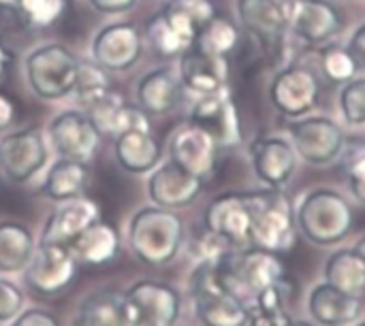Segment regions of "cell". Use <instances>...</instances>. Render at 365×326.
Masks as SVG:
<instances>
[{"label": "cell", "instance_id": "obj_4", "mask_svg": "<svg viewBox=\"0 0 365 326\" xmlns=\"http://www.w3.org/2000/svg\"><path fill=\"white\" fill-rule=\"evenodd\" d=\"M190 297L195 316L203 326H248L250 307L231 295L216 269V261H199L190 273Z\"/></svg>", "mask_w": 365, "mask_h": 326}, {"label": "cell", "instance_id": "obj_14", "mask_svg": "<svg viewBox=\"0 0 365 326\" xmlns=\"http://www.w3.org/2000/svg\"><path fill=\"white\" fill-rule=\"evenodd\" d=\"M188 122L203 128L218 143V147H237L244 139L240 113L227 88L216 94L199 96L192 105Z\"/></svg>", "mask_w": 365, "mask_h": 326}, {"label": "cell", "instance_id": "obj_31", "mask_svg": "<svg viewBox=\"0 0 365 326\" xmlns=\"http://www.w3.org/2000/svg\"><path fill=\"white\" fill-rule=\"evenodd\" d=\"M240 41V32L235 28L233 21H229L227 17H214L212 21H207V26L199 32L195 47L203 49L205 53L212 56H220L227 58Z\"/></svg>", "mask_w": 365, "mask_h": 326}, {"label": "cell", "instance_id": "obj_28", "mask_svg": "<svg viewBox=\"0 0 365 326\" xmlns=\"http://www.w3.org/2000/svg\"><path fill=\"white\" fill-rule=\"evenodd\" d=\"M36 243L32 231L15 220L0 222V273H24L34 256Z\"/></svg>", "mask_w": 365, "mask_h": 326}, {"label": "cell", "instance_id": "obj_15", "mask_svg": "<svg viewBox=\"0 0 365 326\" xmlns=\"http://www.w3.org/2000/svg\"><path fill=\"white\" fill-rule=\"evenodd\" d=\"M218 143L197 124H180L169 135V156L188 173L207 182L216 171Z\"/></svg>", "mask_w": 365, "mask_h": 326}, {"label": "cell", "instance_id": "obj_39", "mask_svg": "<svg viewBox=\"0 0 365 326\" xmlns=\"http://www.w3.org/2000/svg\"><path fill=\"white\" fill-rule=\"evenodd\" d=\"M293 322L291 314L287 310L278 312H250L248 326H289Z\"/></svg>", "mask_w": 365, "mask_h": 326}, {"label": "cell", "instance_id": "obj_2", "mask_svg": "<svg viewBox=\"0 0 365 326\" xmlns=\"http://www.w3.org/2000/svg\"><path fill=\"white\" fill-rule=\"evenodd\" d=\"M297 231L317 248L340 246L353 228V209L346 196L331 188H314L295 209Z\"/></svg>", "mask_w": 365, "mask_h": 326}, {"label": "cell", "instance_id": "obj_43", "mask_svg": "<svg viewBox=\"0 0 365 326\" xmlns=\"http://www.w3.org/2000/svg\"><path fill=\"white\" fill-rule=\"evenodd\" d=\"M9 60H11V53H9L4 41L0 38V79H2V75H4V70H6V66H9Z\"/></svg>", "mask_w": 365, "mask_h": 326}, {"label": "cell", "instance_id": "obj_9", "mask_svg": "<svg viewBox=\"0 0 365 326\" xmlns=\"http://www.w3.org/2000/svg\"><path fill=\"white\" fill-rule=\"evenodd\" d=\"M297 0H237L242 26L272 53L284 51Z\"/></svg>", "mask_w": 365, "mask_h": 326}, {"label": "cell", "instance_id": "obj_35", "mask_svg": "<svg viewBox=\"0 0 365 326\" xmlns=\"http://www.w3.org/2000/svg\"><path fill=\"white\" fill-rule=\"evenodd\" d=\"M107 90H111V83L105 75V68H101L96 62H79V77H77V85L75 92L79 102L86 105L92 98L105 94Z\"/></svg>", "mask_w": 365, "mask_h": 326}, {"label": "cell", "instance_id": "obj_6", "mask_svg": "<svg viewBox=\"0 0 365 326\" xmlns=\"http://www.w3.org/2000/svg\"><path fill=\"white\" fill-rule=\"evenodd\" d=\"M126 326H175L182 314V295L175 286L139 280L122 293Z\"/></svg>", "mask_w": 365, "mask_h": 326}, {"label": "cell", "instance_id": "obj_21", "mask_svg": "<svg viewBox=\"0 0 365 326\" xmlns=\"http://www.w3.org/2000/svg\"><path fill=\"white\" fill-rule=\"evenodd\" d=\"M229 60L205 53L199 47H190L180 56V81L182 88L197 96L216 94L227 88Z\"/></svg>", "mask_w": 365, "mask_h": 326}, {"label": "cell", "instance_id": "obj_23", "mask_svg": "<svg viewBox=\"0 0 365 326\" xmlns=\"http://www.w3.org/2000/svg\"><path fill=\"white\" fill-rule=\"evenodd\" d=\"M101 216L98 203L83 196L71 199L60 203V207L49 216L41 239L43 241H58V243H71L73 239H77L88 226H92Z\"/></svg>", "mask_w": 365, "mask_h": 326}, {"label": "cell", "instance_id": "obj_45", "mask_svg": "<svg viewBox=\"0 0 365 326\" xmlns=\"http://www.w3.org/2000/svg\"><path fill=\"white\" fill-rule=\"evenodd\" d=\"M289 326H310V325H308V322H295V320H293Z\"/></svg>", "mask_w": 365, "mask_h": 326}, {"label": "cell", "instance_id": "obj_7", "mask_svg": "<svg viewBox=\"0 0 365 326\" xmlns=\"http://www.w3.org/2000/svg\"><path fill=\"white\" fill-rule=\"evenodd\" d=\"M81 263L71 246L58 241H38L30 265L24 271L26 284L41 297H60L68 293L79 278Z\"/></svg>", "mask_w": 365, "mask_h": 326}, {"label": "cell", "instance_id": "obj_32", "mask_svg": "<svg viewBox=\"0 0 365 326\" xmlns=\"http://www.w3.org/2000/svg\"><path fill=\"white\" fill-rule=\"evenodd\" d=\"M319 64H321V73L334 83H346L359 73L349 47L338 43H327L321 49Z\"/></svg>", "mask_w": 365, "mask_h": 326}, {"label": "cell", "instance_id": "obj_20", "mask_svg": "<svg viewBox=\"0 0 365 326\" xmlns=\"http://www.w3.org/2000/svg\"><path fill=\"white\" fill-rule=\"evenodd\" d=\"M342 30L340 11L327 0H297L291 32L306 45H325Z\"/></svg>", "mask_w": 365, "mask_h": 326}, {"label": "cell", "instance_id": "obj_12", "mask_svg": "<svg viewBox=\"0 0 365 326\" xmlns=\"http://www.w3.org/2000/svg\"><path fill=\"white\" fill-rule=\"evenodd\" d=\"M317 75L304 66H287L278 70L269 83V100L284 117L299 120L314 111L319 102Z\"/></svg>", "mask_w": 365, "mask_h": 326}, {"label": "cell", "instance_id": "obj_42", "mask_svg": "<svg viewBox=\"0 0 365 326\" xmlns=\"http://www.w3.org/2000/svg\"><path fill=\"white\" fill-rule=\"evenodd\" d=\"M13 120H15V102L6 94L0 92V132L9 128Z\"/></svg>", "mask_w": 365, "mask_h": 326}, {"label": "cell", "instance_id": "obj_1", "mask_svg": "<svg viewBox=\"0 0 365 326\" xmlns=\"http://www.w3.org/2000/svg\"><path fill=\"white\" fill-rule=\"evenodd\" d=\"M126 239L137 261L150 267H165L182 250L184 222L173 209L158 205L141 207L128 222Z\"/></svg>", "mask_w": 365, "mask_h": 326}, {"label": "cell", "instance_id": "obj_18", "mask_svg": "<svg viewBox=\"0 0 365 326\" xmlns=\"http://www.w3.org/2000/svg\"><path fill=\"white\" fill-rule=\"evenodd\" d=\"M205 182L186 169H182L178 162L169 160L158 164L148 179V196L154 205L165 209H184L192 205L201 192Z\"/></svg>", "mask_w": 365, "mask_h": 326}, {"label": "cell", "instance_id": "obj_24", "mask_svg": "<svg viewBox=\"0 0 365 326\" xmlns=\"http://www.w3.org/2000/svg\"><path fill=\"white\" fill-rule=\"evenodd\" d=\"M90 177H92L90 162L58 158L49 167L41 184V194L53 203H64V201L83 196L90 186Z\"/></svg>", "mask_w": 365, "mask_h": 326}, {"label": "cell", "instance_id": "obj_11", "mask_svg": "<svg viewBox=\"0 0 365 326\" xmlns=\"http://www.w3.org/2000/svg\"><path fill=\"white\" fill-rule=\"evenodd\" d=\"M49 141L53 152L60 158L90 162L101 145V130L83 111H62L58 113L49 126Z\"/></svg>", "mask_w": 365, "mask_h": 326}, {"label": "cell", "instance_id": "obj_27", "mask_svg": "<svg viewBox=\"0 0 365 326\" xmlns=\"http://www.w3.org/2000/svg\"><path fill=\"white\" fill-rule=\"evenodd\" d=\"M68 246L81 265L103 267L113 263L120 254V233L113 224L96 220Z\"/></svg>", "mask_w": 365, "mask_h": 326}, {"label": "cell", "instance_id": "obj_37", "mask_svg": "<svg viewBox=\"0 0 365 326\" xmlns=\"http://www.w3.org/2000/svg\"><path fill=\"white\" fill-rule=\"evenodd\" d=\"M24 303H26L24 290L15 282L0 278V325L11 322L15 316H19Z\"/></svg>", "mask_w": 365, "mask_h": 326}, {"label": "cell", "instance_id": "obj_46", "mask_svg": "<svg viewBox=\"0 0 365 326\" xmlns=\"http://www.w3.org/2000/svg\"><path fill=\"white\" fill-rule=\"evenodd\" d=\"M355 326H365V320H364V322H359V325H355Z\"/></svg>", "mask_w": 365, "mask_h": 326}, {"label": "cell", "instance_id": "obj_34", "mask_svg": "<svg viewBox=\"0 0 365 326\" xmlns=\"http://www.w3.org/2000/svg\"><path fill=\"white\" fill-rule=\"evenodd\" d=\"M19 15L34 28L51 26L66 11V0H13Z\"/></svg>", "mask_w": 365, "mask_h": 326}, {"label": "cell", "instance_id": "obj_33", "mask_svg": "<svg viewBox=\"0 0 365 326\" xmlns=\"http://www.w3.org/2000/svg\"><path fill=\"white\" fill-rule=\"evenodd\" d=\"M338 160L344 177L349 179L351 194L365 205V141L353 139L344 143Z\"/></svg>", "mask_w": 365, "mask_h": 326}, {"label": "cell", "instance_id": "obj_36", "mask_svg": "<svg viewBox=\"0 0 365 326\" xmlns=\"http://www.w3.org/2000/svg\"><path fill=\"white\" fill-rule=\"evenodd\" d=\"M340 111L351 126H365V77L351 79L340 90Z\"/></svg>", "mask_w": 365, "mask_h": 326}, {"label": "cell", "instance_id": "obj_40", "mask_svg": "<svg viewBox=\"0 0 365 326\" xmlns=\"http://www.w3.org/2000/svg\"><path fill=\"white\" fill-rule=\"evenodd\" d=\"M346 47H349L355 64H357V70L365 73V23L355 28V32L351 34V41H349Z\"/></svg>", "mask_w": 365, "mask_h": 326}, {"label": "cell", "instance_id": "obj_38", "mask_svg": "<svg viewBox=\"0 0 365 326\" xmlns=\"http://www.w3.org/2000/svg\"><path fill=\"white\" fill-rule=\"evenodd\" d=\"M9 326H62V325H60V320H58L51 312H47V310H43V307H30V310H26V312L21 310V314H19V316H15Z\"/></svg>", "mask_w": 365, "mask_h": 326}, {"label": "cell", "instance_id": "obj_16", "mask_svg": "<svg viewBox=\"0 0 365 326\" xmlns=\"http://www.w3.org/2000/svg\"><path fill=\"white\" fill-rule=\"evenodd\" d=\"M203 224L207 231L220 235L235 248L250 246L252 209L248 192H225L218 194L205 209Z\"/></svg>", "mask_w": 365, "mask_h": 326}, {"label": "cell", "instance_id": "obj_22", "mask_svg": "<svg viewBox=\"0 0 365 326\" xmlns=\"http://www.w3.org/2000/svg\"><path fill=\"white\" fill-rule=\"evenodd\" d=\"M308 314L319 326H351L361 318L364 303L357 295L321 282L308 295Z\"/></svg>", "mask_w": 365, "mask_h": 326}, {"label": "cell", "instance_id": "obj_5", "mask_svg": "<svg viewBox=\"0 0 365 326\" xmlns=\"http://www.w3.org/2000/svg\"><path fill=\"white\" fill-rule=\"evenodd\" d=\"M24 70L30 90L38 98L60 100L75 92L79 60L68 47L60 43H47L26 56Z\"/></svg>", "mask_w": 365, "mask_h": 326}, {"label": "cell", "instance_id": "obj_19", "mask_svg": "<svg viewBox=\"0 0 365 326\" xmlns=\"http://www.w3.org/2000/svg\"><path fill=\"white\" fill-rule=\"evenodd\" d=\"M143 51V38L137 26L118 21L109 23L92 41V62L105 70H128Z\"/></svg>", "mask_w": 365, "mask_h": 326}, {"label": "cell", "instance_id": "obj_8", "mask_svg": "<svg viewBox=\"0 0 365 326\" xmlns=\"http://www.w3.org/2000/svg\"><path fill=\"white\" fill-rule=\"evenodd\" d=\"M289 135L299 160L312 167H327L336 162L346 143L340 124L325 115H310L291 122Z\"/></svg>", "mask_w": 365, "mask_h": 326}, {"label": "cell", "instance_id": "obj_3", "mask_svg": "<svg viewBox=\"0 0 365 326\" xmlns=\"http://www.w3.org/2000/svg\"><path fill=\"white\" fill-rule=\"evenodd\" d=\"M252 209L250 246L263 248L276 254H284L295 246L297 239V218L293 201L284 190H255L248 192Z\"/></svg>", "mask_w": 365, "mask_h": 326}, {"label": "cell", "instance_id": "obj_13", "mask_svg": "<svg viewBox=\"0 0 365 326\" xmlns=\"http://www.w3.org/2000/svg\"><path fill=\"white\" fill-rule=\"evenodd\" d=\"M201 26L186 15L178 4L169 2L158 15L148 21V41L156 56L160 58H180L190 47H195Z\"/></svg>", "mask_w": 365, "mask_h": 326}, {"label": "cell", "instance_id": "obj_29", "mask_svg": "<svg viewBox=\"0 0 365 326\" xmlns=\"http://www.w3.org/2000/svg\"><path fill=\"white\" fill-rule=\"evenodd\" d=\"M325 282L349 293L361 297L365 290V261L355 248H340L331 252L325 261L323 269Z\"/></svg>", "mask_w": 365, "mask_h": 326}, {"label": "cell", "instance_id": "obj_30", "mask_svg": "<svg viewBox=\"0 0 365 326\" xmlns=\"http://www.w3.org/2000/svg\"><path fill=\"white\" fill-rule=\"evenodd\" d=\"M73 326H126L122 295L115 290L92 293L79 303Z\"/></svg>", "mask_w": 365, "mask_h": 326}, {"label": "cell", "instance_id": "obj_41", "mask_svg": "<svg viewBox=\"0 0 365 326\" xmlns=\"http://www.w3.org/2000/svg\"><path fill=\"white\" fill-rule=\"evenodd\" d=\"M98 13L105 15H118V13H126L135 6L137 0H88Z\"/></svg>", "mask_w": 365, "mask_h": 326}, {"label": "cell", "instance_id": "obj_17", "mask_svg": "<svg viewBox=\"0 0 365 326\" xmlns=\"http://www.w3.org/2000/svg\"><path fill=\"white\" fill-rule=\"evenodd\" d=\"M250 162L257 179L265 184V188L284 190L299 164V156L282 137H261L250 145Z\"/></svg>", "mask_w": 365, "mask_h": 326}, {"label": "cell", "instance_id": "obj_26", "mask_svg": "<svg viewBox=\"0 0 365 326\" xmlns=\"http://www.w3.org/2000/svg\"><path fill=\"white\" fill-rule=\"evenodd\" d=\"M182 96V81L171 68H154L145 73L137 85L139 107L148 115H167Z\"/></svg>", "mask_w": 365, "mask_h": 326}, {"label": "cell", "instance_id": "obj_10", "mask_svg": "<svg viewBox=\"0 0 365 326\" xmlns=\"http://www.w3.org/2000/svg\"><path fill=\"white\" fill-rule=\"evenodd\" d=\"M49 149L41 128H21L0 139V171L13 184H26L47 164Z\"/></svg>", "mask_w": 365, "mask_h": 326}, {"label": "cell", "instance_id": "obj_25", "mask_svg": "<svg viewBox=\"0 0 365 326\" xmlns=\"http://www.w3.org/2000/svg\"><path fill=\"white\" fill-rule=\"evenodd\" d=\"M113 154L124 171L133 175H143L152 173L158 167L163 149L150 130H124L115 139Z\"/></svg>", "mask_w": 365, "mask_h": 326}, {"label": "cell", "instance_id": "obj_44", "mask_svg": "<svg viewBox=\"0 0 365 326\" xmlns=\"http://www.w3.org/2000/svg\"><path fill=\"white\" fill-rule=\"evenodd\" d=\"M355 250H357V252H359V254L364 256V261H365V237H364V239H359V241H357Z\"/></svg>", "mask_w": 365, "mask_h": 326}]
</instances>
